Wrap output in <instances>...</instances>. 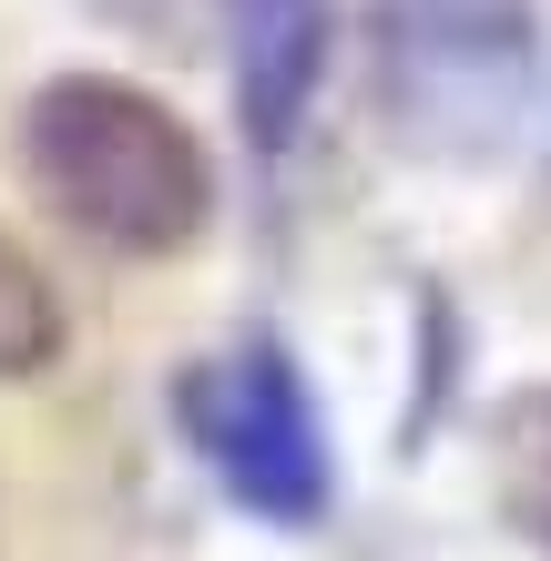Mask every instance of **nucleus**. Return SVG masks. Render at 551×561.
<instances>
[{
  "label": "nucleus",
  "instance_id": "20e7f679",
  "mask_svg": "<svg viewBox=\"0 0 551 561\" xmlns=\"http://www.w3.org/2000/svg\"><path fill=\"white\" fill-rule=\"evenodd\" d=\"M328 0H225V51H236V113L255 144H286L317 103V72H328Z\"/></svg>",
  "mask_w": 551,
  "mask_h": 561
},
{
  "label": "nucleus",
  "instance_id": "f03ea898",
  "mask_svg": "<svg viewBox=\"0 0 551 561\" xmlns=\"http://www.w3.org/2000/svg\"><path fill=\"white\" fill-rule=\"evenodd\" d=\"M531 0H378V103L418 153H491L531 113Z\"/></svg>",
  "mask_w": 551,
  "mask_h": 561
},
{
  "label": "nucleus",
  "instance_id": "423d86ee",
  "mask_svg": "<svg viewBox=\"0 0 551 561\" xmlns=\"http://www.w3.org/2000/svg\"><path fill=\"white\" fill-rule=\"evenodd\" d=\"M51 347H61V307H51L42 266H31V255L0 236V378L51 368Z\"/></svg>",
  "mask_w": 551,
  "mask_h": 561
},
{
  "label": "nucleus",
  "instance_id": "39448f33",
  "mask_svg": "<svg viewBox=\"0 0 551 561\" xmlns=\"http://www.w3.org/2000/svg\"><path fill=\"white\" fill-rule=\"evenodd\" d=\"M501 501L551 551V388H531V399L501 409Z\"/></svg>",
  "mask_w": 551,
  "mask_h": 561
},
{
  "label": "nucleus",
  "instance_id": "f257e3e1",
  "mask_svg": "<svg viewBox=\"0 0 551 561\" xmlns=\"http://www.w3.org/2000/svg\"><path fill=\"white\" fill-rule=\"evenodd\" d=\"M21 153H31V184L51 194V215L82 225L113 255H174L215 215L205 144L153 92L113 82V72L42 82L31 92V123H21Z\"/></svg>",
  "mask_w": 551,
  "mask_h": 561
},
{
  "label": "nucleus",
  "instance_id": "7ed1b4c3",
  "mask_svg": "<svg viewBox=\"0 0 551 561\" xmlns=\"http://www.w3.org/2000/svg\"><path fill=\"white\" fill-rule=\"evenodd\" d=\"M184 428L245 511H266V520L328 511V439H317V409H307V388L276 347H236L215 368H194L184 378Z\"/></svg>",
  "mask_w": 551,
  "mask_h": 561
}]
</instances>
